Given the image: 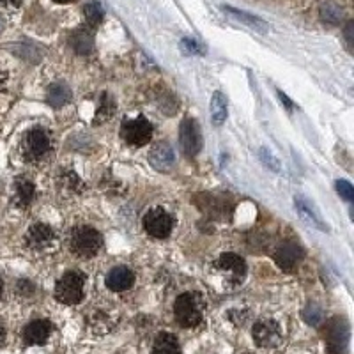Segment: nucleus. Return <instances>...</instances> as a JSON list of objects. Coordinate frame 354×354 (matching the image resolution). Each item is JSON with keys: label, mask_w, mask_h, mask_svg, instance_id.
<instances>
[{"label": "nucleus", "mask_w": 354, "mask_h": 354, "mask_svg": "<svg viewBox=\"0 0 354 354\" xmlns=\"http://www.w3.org/2000/svg\"><path fill=\"white\" fill-rule=\"evenodd\" d=\"M174 315L183 328H195L204 317V299L198 292L181 294L174 303Z\"/></svg>", "instance_id": "obj_1"}, {"label": "nucleus", "mask_w": 354, "mask_h": 354, "mask_svg": "<svg viewBox=\"0 0 354 354\" xmlns=\"http://www.w3.org/2000/svg\"><path fill=\"white\" fill-rule=\"evenodd\" d=\"M69 250L82 259H91L97 254L103 246V238L93 227H77L69 232Z\"/></svg>", "instance_id": "obj_2"}, {"label": "nucleus", "mask_w": 354, "mask_h": 354, "mask_svg": "<svg viewBox=\"0 0 354 354\" xmlns=\"http://www.w3.org/2000/svg\"><path fill=\"white\" fill-rule=\"evenodd\" d=\"M52 138L50 133L44 128H32L25 133L24 140L20 145V153L27 163H37L50 153Z\"/></svg>", "instance_id": "obj_3"}, {"label": "nucleus", "mask_w": 354, "mask_h": 354, "mask_svg": "<svg viewBox=\"0 0 354 354\" xmlns=\"http://www.w3.org/2000/svg\"><path fill=\"white\" fill-rule=\"evenodd\" d=\"M213 270L225 287H238L246 274V264L238 254H223L214 261Z\"/></svg>", "instance_id": "obj_4"}, {"label": "nucleus", "mask_w": 354, "mask_h": 354, "mask_svg": "<svg viewBox=\"0 0 354 354\" xmlns=\"http://www.w3.org/2000/svg\"><path fill=\"white\" fill-rule=\"evenodd\" d=\"M84 286L85 277L80 271H68L55 286L57 301L64 305H77L84 299Z\"/></svg>", "instance_id": "obj_5"}, {"label": "nucleus", "mask_w": 354, "mask_h": 354, "mask_svg": "<svg viewBox=\"0 0 354 354\" xmlns=\"http://www.w3.org/2000/svg\"><path fill=\"white\" fill-rule=\"evenodd\" d=\"M153 124L145 117H137V119H126L121 126V137L126 144L140 147L145 145L153 137Z\"/></svg>", "instance_id": "obj_6"}, {"label": "nucleus", "mask_w": 354, "mask_h": 354, "mask_svg": "<svg viewBox=\"0 0 354 354\" xmlns=\"http://www.w3.org/2000/svg\"><path fill=\"white\" fill-rule=\"evenodd\" d=\"M144 229L153 238H169L174 229L172 214L167 213L163 207H153L144 214Z\"/></svg>", "instance_id": "obj_7"}, {"label": "nucleus", "mask_w": 354, "mask_h": 354, "mask_svg": "<svg viewBox=\"0 0 354 354\" xmlns=\"http://www.w3.org/2000/svg\"><path fill=\"white\" fill-rule=\"evenodd\" d=\"M252 335H254V340L259 347L262 349H270V347L278 346L282 342V328L273 319H261L254 324V330H252Z\"/></svg>", "instance_id": "obj_8"}, {"label": "nucleus", "mask_w": 354, "mask_h": 354, "mask_svg": "<svg viewBox=\"0 0 354 354\" xmlns=\"http://www.w3.org/2000/svg\"><path fill=\"white\" fill-rule=\"evenodd\" d=\"M25 243L34 252H52L57 246V236L52 227L44 223H36L25 234Z\"/></svg>", "instance_id": "obj_9"}, {"label": "nucleus", "mask_w": 354, "mask_h": 354, "mask_svg": "<svg viewBox=\"0 0 354 354\" xmlns=\"http://www.w3.org/2000/svg\"><path fill=\"white\" fill-rule=\"evenodd\" d=\"M179 140H181L183 153L188 158H195L202 149V135L201 128L194 119H185L179 129Z\"/></svg>", "instance_id": "obj_10"}, {"label": "nucleus", "mask_w": 354, "mask_h": 354, "mask_svg": "<svg viewBox=\"0 0 354 354\" xmlns=\"http://www.w3.org/2000/svg\"><path fill=\"white\" fill-rule=\"evenodd\" d=\"M305 252H303L301 246L298 243H283L280 248L274 252V262L278 264V268H282L283 271H292L296 266L299 264V261L303 259Z\"/></svg>", "instance_id": "obj_11"}, {"label": "nucleus", "mask_w": 354, "mask_h": 354, "mask_svg": "<svg viewBox=\"0 0 354 354\" xmlns=\"http://www.w3.org/2000/svg\"><path fill=\"white\" fill-rule=\"evenodd\" d=\"M53 326L52 322L46 319H36V321L28 322L24 330V340L27 346H43L52 335Z\"/></svg>", "instance_id": "obj_12"}, {"label": "nucleus", "mask_w": 354, "mask_h": 354, "mask_svg": "<svg viewBox=\"0 0 354 354\" xmlns=\"http://www.w3.org/2000/svg\"><path fill=\"white\" fill-rule=\"evenodd\" d=\"M34 197H36V185L25 176L17 177L12 185V204L20 209H27L32 204Z\"/></svg>", "instance_id": "obj_13"}, {"label": "nucleus", "mask_w": 354, "mask_h": 354, "mask_svg": "<svg viewBox=\"0 0 354 354\" xmlns=\"http://www.w3.org/2000/svg\"><path fill=\"white\" fill-rule=\"evenodd\" d=\"M88 328L94 331V333H106L113 328L115 324V314H113V310L106 308V306H94L91 310V314L87 317Z\"/></svg>", "instance_id": "obj_14"}, {"label": "nucleus", "mask_w": 354, "mask_h": 354, "mask_svg": "<svg viewBox=\"0 0 354 354\" xmlns=\"http://www.w3.org/2000/svg\"><path fill=\"white\" fill-rule=\"evenodd\" d=\"M149 161L151 165L156 170H160V172H169L174 167V163H176V154H174V149L167 142H158L151 149Z\"/></svg>", "instance_id": "obj_15"}, {"label": "nucleus", "mask_w": 354, "mask_h": 354, "mask_svg": "<svg viewBox=\"0 0 354 354\" xmlns=\"http://www.w3.org/2000/svg\"><path fill=\"white\" fill-rule=\"evenodd\" d=\"M133 282H135V274L126 266H117V268L110 270V273L105 278L106 287L113 292H124V290L131 289Z\"/></svg>", "instance_id": "obj_16"}, {"label": "nucleus", "mask_w": 354, "mask_h": 354, "mask_svg": "<svg viewBox=\"0 0 354 354\" xmlns=\"http://www.w3.org/2000/svg\"><path fill=\"white\" fill-rule=\"evenodd\" d=\"M57 186L64 195H78L84 192V183L73 170H62L57 177Z\"/></svg>", "instance_id": "obj_17"}, {"label": "nucleus", "mask_w": 354, "mask_h": 354, "mask_svg": "<svg viewBox=\"0 0 354 354\" xmlns=\"http://www.w3.org/2000/svg\"><path fill=\"white\" fill-rule=\"evenodd\" d=\"M69 100H71V88L66 82H55L46 91V101L53 109H61Z\"/></svg>", "instance_id": "obj_18"}, {"label": "nucleus", "mask_w": 354, "mask_h": 354, "mask_svg": "<svg viewBox=\"0 0 354 354\" xmlns=\"http://www.w3.org/2000/svg\"><path fill=\"white\" fill-rule=\"evenodd\" d=\"M346 344H347L346 324L338 321V319H335V322L331 324L330 335H328V347H330V353L340 354V351H344Z\"/></svg>", "instance_id": "obj_19"}, {"label": "nucleus", "mask_w": 354, "mask_h": 354, "mask_svg": "<svg viewBox=\"0 0 354 354\" xmlns=\"http://www.w3.org/2000/svg\"><path fill=\"white\" fill-rule=\"evenodd\" d=\"M153 354H181V346L177 342V338L172 333L161 331L154 338Z\"/></svg>", "instance_id": "obj_20"}, {"label": "nucleus", "mask_w": 354, "mask_h": 354, "mask_svg": "<svg viewBox=\"0 0 354 354\" xmlns=\"http://www.w3.org/2000/svg\"><path fill=\"white\" fill-rule=\"evenodd\" d=\"M113 113H115V100L106 93L100 94L96 110H94V121L101 124V122L109 121Z\"/></svg>", "instance_id": "obj_21"}, {"label": "nucleus", "mask_w": 354, "mask_h": 354, "mask_svg": "<svg viewBox=\"0 0 354 354\" xmlns=\"http://www.w3.org/2000/svg\"><path fill=\"white\" fill-rule=\"evenodd\" d=\"M211 119L216 126H221L227 119V100L221 93H214L211 100Z\"/></svg>", "instance_id": "obj_22"}, {"label": "nucleus", "mask_w": 354, "mask_h": 354, "mask_svg": "<svg viewBox=\"0 0 354 354\" xmlns=\"http://www.w3.org/2000/svg\"><path fill=\"white\" fill-rule=\"evenodd\" d=\"M69 41H71V46L75 48V52L82 53V55L91 53L94 48L93 36H91V32H87V30H77Z\"/></svg>", "instance_id": "obj_23"}, {"label": "nucleus", "mask_w": 354, "mask_h": 354, "mask_svg": "<svg viewBox=\"0 0 354 354\" xmlns=\"http://www.w3.org/2000/svg\"><path fill=\"white\" fill-rule=\"evenodd\" d=\"M84 17L88 27L94 28L103 21L105 12H103V8H101L100 2H96V0H88L87 4L84 6Z\"/></svg>", "instance_id": "obj_24"}, {"label": "nucleus", "mask_w": 354, "mask_h": 354, "mask_svg": "<svg viewBox=\"0 0 354 354\" xmlns=\"http://www.w3.org/2000/svg\"><path fill=\"white\" fill-rule=\"evenodd\" d=\"M223 11L229 12L230 17H234L236 20H239V21H243V24H246L248 27L257 28V30H268V25H266L261 18L254 17V15H248V12L239 11V9H234V8H223Z\"/></svg>", "instance_id": "obj_25"}, {"label": "nucleus", "mask_w": 354, "mask_h": 354, "mask_svg": "<svg viewBox=\"0 0 354 354\" xmlns=\"http://www.w3.org/2000/svg\"><path fill=\"white\" fill-rule=\"evenodd\" d=\"M296 209L299 211V214H301V216L305 218L308 223H312V225H315V227H319V229L324 230V225L321 223V218H319L317 214L312 211V207L308 205V202L303 201V198H296Z\"/></svg>", "instance_id": "obj_26"}, {"label": "nucleus", "mask_w": 354, "mask_h": 354, "mask_svg": "<svg viewBox=\"0 0 354 354\" xmlns=\"http://www.w3.org/2000/svg\"><path fill=\"white\" fill-rule=\"evenodd\" d=\"M321 17L322 20L330 21V24H338L340 18H342V8H338L335 2H330V4L322 6Z\"/></svg>", "instance_id": "obj_27"}, {"label": "nucleus", "mask_w": 354, "mask_h": 354, "mask_svg": "<svg viewBox=\"0 0 354 354\" xmlns=\"http://www.w3.org/2000/svg\"><path fill=\"white\" fill-rule=\"evenodd\" d=\"M303 317H305V321L308 322V324H319V322L322 321V310L319 308L317 305H310L308 308L303 312Z\"/></svg>", "instance_id": "obj_28"}, {"label": "nucleus", "mask_w": 354, "mask_h": 354, "mask_svg": "<svg viewBox=\"0 0 354 354\" xmlns=\"http://www.w3.org/2000/svg\"><path fill=\"white\" fill-rule=\"evenodd\" d=\"M337 189H338V194H340V197L346 198V201L353 202L354 201V188L351 183L347 181H338L337 183Z\"/></svg>", "instance_id": "obj_29"}, {"label": "nucleus", "mask_w": 354, "mask_h": 354, "mask_svg": "<svg viewBox=\"0 0 354 354\" xmlns=\"http://www.w3.org/2000/svg\"><path fill=\"white\" fill-rule=\"evenodd\" d=\"M181 48L185 50L186 53H198L201 48H198V44L192 39H183L181 41Z\"/></svg>", "instance_id": "obj_30"}, {"label": "nucleus", "mask_w": 354, "mask_h": 354, "mask_svg": "<svg viewBox=\"0 0 354 354\" xmlns=\"http://www.w3.org/2000/svg\"><path fill=\"white\" fill-rule=\"evenodd\" d=\"M261 158L264 160V163H268V167H271L273 170H280V167H278V160H274V158L271 156L266 149H261Z\"/></svg>", "instance_id": "obj_31"}, {"label": "nucleus", "mask_w": 354, "mask_h": 354, "mask_svg": "<svg viewBox=\"0 0 354 354\" xmlns=\"http://www.w3.org/2000/svg\"><path fill=\"white\" fill-rule=\"evenodd\" d=\"M32 290H34V286L30 282H27V280H20V282H18V292L30 294Z\"/></svg>", "instance_id": "obj_32"}, {"label": "nucleus", "mask_w": 354, "mask_h": 354, "mask_svg": "<svg viewBox=\"0 0 354 354\" xmlns=\"http://www.w3.org/2000/svg\"><path fill=\"white\" fill-rule=\"evenodd\" d=\"M21 4V0H0V8L17 9Z\"/></svg>", "instance_id": "obj_33"}, {"label": "nucleus", "mask_w": 354, "mask_h": 354, "mask_svg": "<svg viewBox=\"0 0 354 354\" xmlns=\"http://www.w3.org/2000/svg\"><path fill=\"white\" fill-rule=\"evenodd\" d=\"M6 85H8V73L0 68V91H4Z\"/></svg>", "instance_id": "obj_34"}, {"label": "nucleus", "mask_w": 354, "mask_h": 354, "mask_svg": "<svg viewBox=\"0 0 354 354\" xmlns=\"http://www.w3.org/2000/svg\"><path fill=\"white\" fill-rule=\"evenodd\" d=\"M278 97H280V100H282V103H286V105H287V109H289V110H292V101H290L289 97H287L286 94L282 93V91H278Z\"/></svg>", "instance_id": "obj_35"}, {"label": "nucleus", "mask_w": 354, "mask_h": 354, "mask_svg": "<svg viewBox=\"0 0 354 354\" xmlns=\"http://www.w3.org/2000/svg\"><path fill=\"white\" fill-rule=\"evenodd\" d=\"M6 344V326L4 322H2V319H0V347L4 346Z\"/></svg>", "instance_id": "obj_36"}, {"label": "nucleus", "mask_w": 354, "mask_h": 354, "mask_svg": "<svg viewBox=\"0 0 354 354\" xmlns=\"http://www.w3.org/2000/svg\"><path fill=\"white\" fill-rule=\"evenodd\" d=\"M57 4H68V2H73V0H53Z\"/></svg>", "instance_id": "obj_37"}, {"label": "nucleus", "mask_w": 354, "mask_h": 354, "mask_svg": "<svg viewBox=\"0 0 354 354\" xmlns=\"http://www.w3.org/2000/svg\"><path fill=\"white\" fill-rule=\"evenodd\" d=\"M2 30H4V20L0 18V32H2Z\"/></svg>", "instance_id": "obj_38"}, {"label": "nucleus", "mask_w": 354, "mask_h": 354, "mask_svg": "<svg viewBox=\"0 0 354 354\" xmlns=\"http://www.w3.org/2000/svg\"><path fill=\"white\" fill-rule=\"evenodd\" d=\"M2 290H4V283H2V280H0V298H2Z\"/></svg>", "instance_id": "obj_39"}]
</instances>
